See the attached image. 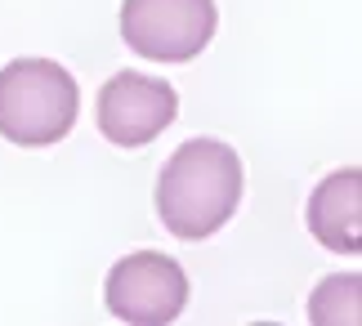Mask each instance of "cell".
<instances>
[{
  "instance_id": "52a82bcc",
  "label": "cell",
  "mask_w": 362,
  "mask_h": 326,
  "mask_svg": "<svg viewBox=\"0 0 362 326\" xmlns=\"http://www.w3.org/2000/svg\"><path fill=\"white\" fill-rule=\"evenodd\" d=\"M362 318V277L336 273L309 295V322L313 326H354Z\"/></svg>"
},
{
  "instance_id": "8992f818",
  "label": "cell",
  "mask_w": 362,
  "mask_h": 326,
  "mask_svg": "<svg viewBox=\"0 0 362 326\" xmlns=\"http://www.w3.org/2000/svg\"><path fill=\"white\" fill-rule=\"evenodd\" d=\"M309 233L336 255H358L362 250V175L336 170L313 188L309 197Z\"/></svg>"
},
{
  "instance_id": "277c9868",
  "label": "cell",
  "mask_w": 362,
  "mask_h": 326,
  "mask_svg": "<svg viewBox=\"0 0 362 326\" xmlns=\"http://www.w3.org/2000/svg\"><path fill=\"white\" fill-rule=\"evenodd\" d=\"M103 300L125 326H170L188 304V273L161 250H134L112 264Z\"/></svg>"
},
{
  "instance_id": "3957f363",
  "label": "cell",
  "mask_w": 362,
  "mask_h": 326,
  "mask_svg": "<svg viewBox=\"0 0 362 326\" xmlns=\"http://www.w3.org/2000/svg\"><path fill=\"white\" fill-rule=\"evenodd\" d=\"M215 27V0H121V40L148 63H192Z\"/></svg>"
},
{
  "instance_id": "5b68a950",
  "label": "cell",
  "mask_w": 362,
  "mask_h": 326,
  "mask_svg": "<svg viewBox=\"0 0 362 326\" xmlns=\"http://www.w3.org/2000/svg\"><path fill=\"white\" fill-rule=\"evenodd\" d=\"M99 134L117 148H144L179 117L175 85L148 72H117L99 90Z\"/></svg>"
},
{
  "instance_id": "7a4b0ae2",
  "label": "cell",
  "mask_w": 362,
  "mask_h": 326,
  "mask_svg": "<svg viewBox=\"0 0 362 326\" xmlns=\"http://www.w3.org/2000/svg\"><path fill=\"white\" fill-rule=\"evenodd\" d=\"M81 112L76 76L54 59H13L0 67V139L49 148L72 134Z\"/></svg>"
},
{
  "instance_id": "6da1fadb",
  "label": "cell",
  "mask_w": 362,
  "mask_h": 326,
  "mask_svg": "<svg viewBox=\"0 0 362 326\" xmlns=\"http://www.w3.org/2000/svg\"><path fill=\"white\" fill-rule=\"evenodd\" d=\"M242 157L219 139H188L170 152L157 179V219L179 242L215 237L238 215Z\"/></svg>"
}]
</instances>
